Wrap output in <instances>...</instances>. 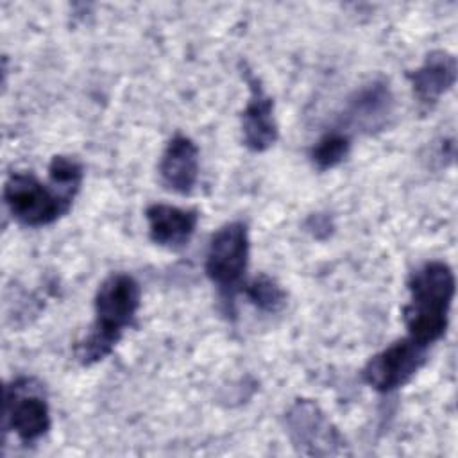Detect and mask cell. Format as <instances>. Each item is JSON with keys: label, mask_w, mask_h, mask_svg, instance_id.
Wrapping results in <instances>:
<instances>
[{"label": "cell", "mask_w": 458, "mask_h": 458, "mask_svg": "<svg viewBox=\"0 0 458 458\" xmlns=\"http://www.w3.org/2000/svg\"><path fill=\"white\" fill-rule=\"evenodd\" d=\"M426 345L410 336L401 338L374 354L363 367V379L377 392H392L406 385L426 361Z\"/></svg>", "instance_id": "6"}, {"label": "cell", "mask_w": 458, "mask_h": 458, "mask_svg": "<svg viewBox=\"0 0 458 458\" xmlns=\"http://www.w3.org/2000/svg\"><path fill=\"white\" fill-rule=\"evenodd\" d=\"M454 284L453 268L444 261H428L411 272L408 279L410 302L403 308L411 340L429 347L445 335Z\"/></svg>", "instance_id": "2"}, {"label": "cell", "mask_w": 458, "mask_h": 458, "mask_svg": "<svg viewBox=\"0 0 458 458\" xmlns=\"http://www.w3.org/2000/svg\"><path fill=\"white\" fill-rule=\"evenodd\" d=\"M394 107L390 88L383 81H374L358 89L347 104L345 123L363 132H374L386 125Z\"/></svg>", "instance_id": "9"}, {"label": "cell", "mask_w": 458, "mask_h": 458, "mask_svg": "<svg viewBox=\"0 0 458 458\" xmlns=\"http://www.w3.org/2000/svg\"><path fill=\"white\" fill-rule=\"evenodd\" d=\"M159 174L170 190L177 193H190L199 175L197 145L188 136H174L161 156Z\"/></svg>", "instance_id": "11"}, {"label": "cell", "mask_w": 458, "mask_h": 458, "mask_svg": "<svg viewBox=\"0 0 458 458\" xmlns=\"http://www.w3.org/2000/svg\"><path fill=\"white\" fill-rule=\"evenodd\" d=\"M250 97L242 113V134L247 148L263 152L270 148L277 140V125L274 120V102L263 91L261 84L254 77H247Z\"/></svg>", "instance_id": "8"}, {"label": "cell", "mask_w": 458, "mask_h": 458, "mask_svg": "<svg viewBox=\"0 0 458 458\" xmlns=\"http://www.w3.org/2000/svg\"><path fill=\"white\" fill-rule=\"evenodd\" d=\"M48 177L57 193L72 204L82 182V166L70 156H54L48 165Z\"/></svg>", "instance_id": "13"}, {"label": "cell", "mask_w": 458, "mask_h": 458, "mask_svg": "<svg viewBox=\"0 0 458 458\" xmlns=\"http://www.w3.org/2000/svg\"><path fill=\"white\" fill-rule=\"evenodd\" d=\"M456 59L445 50H435L424 63L408 73L411 89L422 104L437 102L456 82Z\"/></svg>", "instance_id": "12"}, {"label": "cell", "mask_w": 458, "mask_h": 458, "mask_svg": "<svg viewBox=\"0 0 458 458\" xmlns=\"http://www.w3.org/2000/svg\"><path fill=\"white\" fill-rule=\"evenodd\" d=\"M249 261V234L243 222L222 225L211 238L206 254V274L218 286L225 302H233L234 293L243 286Z\"/></svg>", "instance_id": "3"}, {"label": "cell", "mask_w": 458, "mask_h": 458, "mask_svg": "<svg viewBox=\"0 0 458 458\" xmlns=\"http://www.w3.org/2000/svg\"><path fill=\"white\" fill-rule=\"evenodd\" d=\"M349 148V136L338 131H331L326 132L311 148V161L318 170H329L347 157Z\"/></svg>", "instance_id": "15"}, {"label": "cell", "mask_w": 458, "mask_h": 458, "mask_svg": "<svg viewBox=\"0 0 458 458\" xmlns=\"http://www.w3.org/2000/svg\"><path fill=\"white\" fill-rule=\"evenodd\" d=\"M5 424L23 444H32L50 429L48 403L43 388L29 377L5 386Z\"/></svg>", "instance_id": "5"}, {"label": "cell", "mask_w": 458, "mask_h": 458, "mask_svg": "<svg viewBox=\"0 0 458 458\" xmlns=\"http://www.w3.org/2000/svg\"><path fill=\"white\" fill-rule=\"evenodd\" d=\"M150 240L166 249H182L191 240L199 224L195 209L170 204H152L145 211Z\"/></svg>", "instance_id": "10"}, {"label": "cell", "mask_w": 458, "mask_h": 458, "mask_svg": "<svg viewBox=\"0 0 458 458\" xmlns=\"http://www.w3.org/2000/svg\"><path fill=\"white\" fill-rule=\"evenodd\" d=\"M140 283L123 272L106 277L95 295V322L91 331L75 345V356L82 365L106 358L118 344L122 333L134 322L140 308Z\"/></svg>", "instance_id": "1"}, {"label": "cell", "mask_w": 458, "mask_h": 458, "mask_svg": "<svg viewBox=\"0 0 458 458\" xmlns=\"http://www.w3.org/2000/svg\"><path fill=\"white\" fill-rule=\"evenodd\" d=\"M249 301L265 313H276L286 304L284 290L268 276L259 274L245 284Z\"/></svg>", "instance_id": "14"}, {"label": "cell", "mask_w": 458, "mask_h": 458, "mask_svg": "<svg viewBox=\"0 0 458 458\" xmlns=\"http://www.w3.org/2000/svg\"><path fill=\"white\" fill-rule=\"evenodd\" d=\"M4 202L9 213L21 224L30 227L48 225L61 215L70 211V206L57 190L39 182L32 174H11L4 186Z\"/></svg>", "instance_id": "4"}, {"label": "cell", "mask_w": 458, "mask_h": 458, "mask_svg": "<svg viewBox=\"0 0 458 458\" xmlns=\"http://www.w3.org/2000/svg\"><path fill=\"white\" fill-rule=\"evenodd\" d=\"M293 445L306 454H331L342 444L336 429L311 401H297L286 415Z\"/></svg>", "instance_id": "7"}]
</instances>
